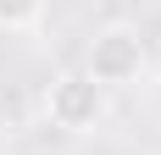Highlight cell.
I'll list each match as a JSON object with an SVG mask.
<instances>
[{"mask_svg": "<svg viewBox=\"0 0 161 155\" xmlns=\"http://www.w3.org/2000/svg\"><path fill=\"white\" fill-rule=\"evenodd\" d=\"M145 61H150L145 33L133 28V22H106V28H95V39H89L83 72H89V83H100V89H128V83L145 78Z\"/></svg>", "mask_w": 161, "mask_h": 155, "instance_id": "cell-1", "label": "cell"}, {"mask_svg": "<svg viewBox=\"0 0 161 155\" xmlns=\"http://www.w3.org/2000/svg\"><path fill=\"white\" fill-rule=\"evenodd\" d=\"M45 116L61 133H95L106 122V89L89 83V72H56L45 83Z\"/></svg>", "mask_w": 161, "mask_h": 155, "instance_id": "cell-2", "label": "cell"}, {"mask_svg": "<svg viewBox=\"0 0 161 155\" xmlns=\"http://www.w3.org/2000/svg\"><path fill=\"white\" fill-rule=\"evenodd\" d=\"M45 22V0H0V33H33Z\"/></svg>", "mask_w": 161, "mask_h": 155, "instance_id": "cell-3", "label": "cell"}, {"mask_svg": "<svg viewBox=\"0 0 161 155\" xmlns=\"http://www.w3.org/2000/svg\"><path fill=\"white\" fill-rule=\"evenodd\" d=\"M145 72H150V78H156V83H161V45L150 50V61H145Z\"/></svg>", "mask_w": 161, "mask_h": 155, "instance_id": "cell-4", "label": "cell"}]
</instances>
